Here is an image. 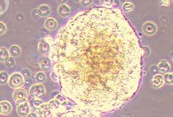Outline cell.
<instances>
[{"label": "cell", "instance_id": "cell-1", "mask_svg": "<svg viewBox=\"0 0 173 117\" xmlns=\"http://www.w3.org/2000/svg\"><path fill=\"white\" fill-rule=\"evenodd\" d=\"M142 51L121 11L101 7L68 22L50 55L63 95L95 116L121 107L137 91Z\"/></svg>", "mask_w": 173, "mask_h": 117}, {"label": "cell", "instance_id": "cell-2", "mask_svg": "<svg viewBox=\"0 0 173 117\" xmlns=\"http://www.w3.org/2000/svg\"><path fill=\"white\" fill-rule=\"evenodd\" d=\"M24 83V79L21 75L19 73H15L10 77L9 84L12 88L20 87Z\"/></svg>", "mask_w": 173, "mask_h": 117}, {"label": "cell", "instance_id": "cell-3", "mask_svg": "<svg viewBox=\"0 0 173 117\" xmlns=\"http://www.w3.org/2000/svg\"><path fill=\"white\" fill-rule=\"evenodd\" d=\"M27 92L23 89H19L14 92V100L17 103H22L25 102L27 101Z\"/></svg>", "mask_w": 173, "mask_h": 117}, {"label": "cell", "instance_id": "cell-4", "mask_svg": "<svg viewBox=\"0 0 173 117\" xmlns=\"http://www.w3.org/2000/svg\"><path fill=\"white\" fill-rule=\"evenodd\" d=\"M45 93V88L41 84H36L32 87L30 93L33 97H38L43 95Z\"/></svg>", "mask_w": 173, "mask_h": 117}, {"label": "cell", "instance_id": "cell-5", "mask_svg": "<svg viewBox=\"0 0 173 117\" xmlns=\"http://www.w3.org/2000/svg\"><path fill=\"white\" fill-rule=\"evenodd\" d=\"M143 30L145 33L148 35H152L155 33L157 31L156 26L151 22H147L144 24Z\"/></svg>", "mask_w": 173, "mask_h": 117}, {"label": "cell", "instance_id": "cell-6", "mask_svg": "<svg viewBox=\"0 0 173 117\" xmlns=\"http://www.w3.org/2000/svg\"><path fill=\"white\" fill-rule=\"evenodd\" d=\"M39 64L41 69L45 71H49L51 68V62L47 57H41L39 60Z\"/></svg>", "mask_w": 173, "mask_h": 117}, {"label": "cell", "instance_id": "cell-7", "mask_svg": "<svg viewBox=\"0 0 173 117\" xmlns=\"http://www.w3.org/2000/svg\"><path fill=\"white\" fill-rule=\"evenodd\" d=\"M18 113L21 116H26L30 111V107L27 102L20 105L18 107Z\"/></svg>", "mask_w": 173, "mask_h": 117}, {"label": "cell", "instance_id": "cell-8", "mask_svg": "<svg viewBox=\"0 0 173 117\" xmlns=\"http://www.w3.org/2000/svg\"><path fill=\"white\" fill-rule=\"evenodd\" d=\"M12 110V106L8 102H2L0 104V112L1 113L4 115H8L11 113Z\"/></svg>", "mask_w": 173, "mask_h": 117}, {"label": "cell", "instance_id": "cell-9", "mask_svg": "<svg viewBox=\"0 0 173 117\" xmlns=\"http://www.w3.org/2000/svg\"><path fill=\"white\" fill-rule=\"evenodd\" d=\"M38 9L39 15L40 17H47L51 13V9L47 5H42L40 6Z\"/></svg>", "mask_w": 173, "mask_h": 117}, {"label": "cell", "instance_id": "cell-10", "mask_svg": "<svg viewBox=\"0 0 173 117\" xmlns=\"http://www.w3.org/2000/svg\"><path fill=\"white\" fill-rule=\"evenodd\" d=\"M58 13L62 17H67L71 13V11L68 6L65 5H62L60 6L58 9Z\"/></svg>", "mask_w": 173, "mask_h": 117}, {"label": "cell", "instance_id": "cell-11", "mask_svg": "<svg viewBox=\"0 0 173 117\" xmlns=\"http://www.w3.org/2000/svg\"><path fill=\"white\" fill-rule=\"evenodd\" d=\"M45 25L47 29L50 31H52L56 28L57 23L56 20L54 19L48 18L45 21Z\"/></svg>", "mask_w": 173, "mask_h": 117}, {"label": "cell", "instance_id": "cell-12", "mask_svg": "<svg viewBox=\"0 0 173 117\" xmlns=\"http://www.w3.org/2000/svg\"><path fill=\"white\" fill-rule=\"evenodd\" d=\"M164 83L163 77L161 75H156L152 81V85L154 88H159Z\"/></svg>", "mask_w": 173, "mask_h": 117}, {"label": "cell", "instance_id": "cell-13", "mask_svg": "<svg viewBox=\"0 0 173 117\" xmlns=\"http://www.w3.org/2000/svg\"><path fill=\"white\" fill-rule=\"evenodd\" d=\"M50 50V46L48 43L44 41H42L39 44V50L41 53L45 54L47 53Z\"/></svg>", "mask_w": 173, "mask_h": 117}, {"label": "cell", "instance_id": "cell-14", "mask_svg": "<svg viewBox=\"0 0 173 117\" xmlns=\"http://www.w3.org/2000/svg\"><path fill=\"white\" fill-rule=\"evenodd\" d=\"M9 51L11 55L15 57H19L20 55H21V53L20 48L16 45L12 46L10 47Z\"/></svg>", "mask_w": 173, "mask_h": 117}, {"label": "cell", "instance_id": "cell-15", "mask_svg": "<svg viewBox=\"0 0 173 117\" xmlns=\"http://www.w3.org/2000/svg\"><path fill=\"white\" fill-rule=\"evenodd\" d=\"M8 51L7 49L2 48L0 51V60L1 62H5L9 57Z\"/></svg>", "mask_w": 173, "mask_h": 117}, {"label": "cell", "instance_id": "cell-16", "mask_svg": "<svg viewBox=\"0 0 173 117\" xmlns=\"http://www.w3.org/2000/svg\"><path fill=\"white\" fill-rule=\"evenodd\" d=\"M170 69L169 65L167 63H161L159 65V70L161 72H167L170 70Z\"/></svg>", "mask_w": 173, "mask_h": 117}, {"label": "cell", "instance_id": "cell-17", "mask_svg": "<svg viewBox=\"0 0 173 117\" xmlns=\"http://www.w3.org/2000/svg\"><path fill=\"white\" fill-rule=\"evenodd\" d=\"M8 79V74L5 71H2L0 74V82L1 85H5L7 83Z\"/></svg>", "mask_w": 173, "mask_h": 117}, {"label": "cell", "instance_id": "cell-18", "mask_svg": "<svg viewBox=\"0 0 173 117\" xmlns=\"http://www.w3.org/2000/svg\"><path fill=\"white\" fill-rule=\"evenodd\" d=\"M35 80L38 83H43L46 80V76L44 73H38L35 76Z\"/></svg>", "mask_w": 173, "mask_h": 117}, {"label": "cell", "instance_id": "cell-19", "mask_svg": "<svg viewBox=\"0 0 173 117\" xmlns=\"http://www.w3.org/2000/svg\"><path fill=\"white\" fill-rule=\"evenodd\" d=\"M5 64L6 65V66H7L8 67L13 68L15 66V60H14V58H12V57H9L5 62Z\"/></svg>", "mask_w": 173, "mask_h": 117}, {"label": "cell", "instance_id": "cell-20", "mask_svg": "<svg viewBox=\"0 0 173 117\" xmlns=\"http://www.w3.org/2000/svg\"><path fill=\"white\" fill-rule=\"evenodd\" d=\"M32 16L33 18L34 19H38L39 17H40L39 15V12H38V9H35L32 11Z\"/></svg>", "mask_w": 173, "mask_h": 117}, {"label": "cell", "instance_id": "cell-21", "mask_svg": "<svg viewBox=\"0 0 173 117\" xmlns=\"http://www.w3.org/2000/svg\"><path fill=\"white\" fill-rule=\"evenodd\" d=\"M22 73H23L24 76L25 77V78H29L31 76L30 72L28 69L23 70L22 71Z\"/></svg>", "mask_w": 173, "mask_h": 117}, {"label": "cell", "instance_id": "cell-22", "mask_svg": "<svg viewBox=\"0 0 173 117\" xmlns=\"http://www.w3.org/2000/svg\"><path fill=\"white\" fill-rule=\"evenodd\" d=\"M133 8V6L132 4H129L128 3H126L123 6V9L125 11H129V10H132Z\"/></svg>", "mask_w": 173, "mask_h": 117}, {"label": "cell", "instance_id": "cell-23", "mask_svg": "<svg viewBox=\"0 0 173 117\" xmlns=\"http://www.w3.org/2000/svg\"><path fill=\"white\" fill-rule=\"evenodd\" d=\"M165 79L168 83H172L173 82V76L171 74L166 75L165 76Z\"/></svg>", "mask_w": 173, "mask_h": 117}, {"label": "cell", "instance_id": "cell-24", "mask_svg": "<svg viewBox=\"0 0 173 117\" xmlns=\"http://www.w3.org/2000/svg\"><path fill=\"white\" fill-rule=\"evenodd\" d=\"M43 103V102L41 100H35L33 102V106L35 107H38Z\"/></svg>", "mask_w": 173, "mask_h": 117}, {"label": "cell", "instance_id": "cell-25", "mask_svg": "<svg viewBox=\"0 0 173 117\" xmlns=\"http://www.w3.org/2000/svg\"><path fill=\"white\" fill-rule=\"evenodd\" d=\"M0 28H1V30H0L1 33H0V34L2 35V34L4 33V32L6 31V27H5V26L4 25V24L2 23V22H1V23H0Z\"/></svg>", "mask_w": 173, "mask_h": 117}, {"label": "cell", "instance_id": "cell-26", "mask_svg": "<svg viewBox=\"0 0 173 117\" xmlns=\"http://www.w3.org/2000/svg\"><path fill=\"white\" fill-rule=\"evenodd\" d=\"M81 4L84 6H88L92 4V1H81Z\"/></svg>", "mask_w": 173, "mask_h": 117}, {"label": "cell", "instance_id": "cell-27", "mask_svg": "<svg viewBox=\"0 0 173 117\" xmlns=\"http://www.w3.org/2000/svg\"><path fill=\"white\" fill-rule=\"evenodd\" d=\"M25 83L26 84L28 85H29L31 84V80H30L29 78H25Z\"/></svg>", "mask_w": 173, "mask_h": 117}, {"label": "cell", "instance_id": "cell-28", "mask_svg": "<svg viewBox=\"0 0 173 117\" xmlns=\"http://www.w3.org/2000/svg\"><path fill=\"white\" fill-rule=\"evenodd\" d=\"M28 117H37V116L36 115L35 113H32L30 114V115L28 116Z\"/></svg>", "mask_w": 173, "mask_h": 117}]
</instances>
